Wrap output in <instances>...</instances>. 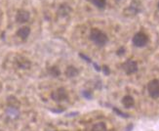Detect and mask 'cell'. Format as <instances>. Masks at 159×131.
<instances>
[{
    "mask_svg": "<svg viewBox=\"0 0 159 131\" xmlns=\"http://www.w3.org/2000/svg\"><path fill=\"white\" fill-rule=\"evenodd\" d=\"M90 39L98 46H103L107 42V35L99 29H93L90 31Z\"/></svg>",
    "mask_w": 159,
    "mask_h": 131,
    "instance_id": "cell-1",
    "label": "cell"
},
{
    "mask_svg": "<svg viewBox=\"0 0 159 131\" xmlns=\"http://www.w3.org/2000/svg\"><path fill=\"white\" fill-rule=\"evenodd\" d=\"M132 41L136 47H144L148 42V36L144 32L140 31L135 34Z\"/></svg>",
    "mask_w": 159,
    "mask_h": 131,
    "instance_id": "cell-2",
    "label": "cell"
},
{
    "mask_svg": "<svg viewBox=\"0 0 159 131\" xmlns=\"http://www.w3.org/2000/svg\"><path fill=\"white\" fill-rule=\"evenodd\" d=\"M148 91L151 98L157 99L159 98V80L152 79L148 84Z\"/></svg>",
    "mask_w": 159,
    "mask_h": 131,
    "instance_id": "cell-3",
    "label": "cell"
},
{
    "mask_svg": "<svg viewBox=\"0 0 159 131\" xmlns=\"http://www.w3.org/2000/svg\"><path fill=\"white\" fill-rule=\"evenodd\" d=\"M141 11H142V4L139 1H137V0H134L128 6V8L124 11V13L128 16H136Z\"/></svg>",
    "mask_w": 159,
    "mask_h": 131,
    "instance_id": "cell-4",
    "label": "cell"
},
{
    "mask_svg": "<svg viewBox=\"0 0 159 131\" xmlns=\"http://www.w3.org/2000/svg\"><path fill=\"white\" fill-rule=\"evenodd\" d=\"M122 68L127 74H133L138 72V63L134 60H127L122 64Z\"/></svg>",
    "mask_w": 159,
    "mask_h": 131,
    "instance_id": "cell-5",
    "label": "cell"
},
{
    "mask_svg": "<svg viewBox=\"0 0 159 131\" xmlns=\"http://www.w3.org/2000/svg\"><path fill=\"white\" fill-rule=\"evenodd\" d=\"M51 97L53 98V100L55 101H65L67 99V92L65 88L61 87L59 89H57L56 91H54L51 95Z\"/></svg>",
    "mask_w": 159,
    "mask_h": 131,
    "instance_id": "cell-6",
    "label": "cell"
},
{
    "mask_svg": "<svg viewBox=\"0 0 159 131\" xmlns=\"http://www.w3.org/2000/svg\"><path fill=\"white\" fill-rule=\"evenodd\" d=\"M30 14L29 11L24 10V9H20L17 12V15H16V21L20 24H24L26 23L27 21L30 20Z\"/></svg>",
    "mask_w": 159,
    "mask_h": 131,
    "instance_id": "cell-7",
    "label": "cell"
},
{
    "mask_svg": "<svg viewBox=\"0 0 159 131\" xmlns=\"http://www.w3.org/2000/svg\"><path fill=\"white\" fill-rule=\"evenodd\" d=\"M30 34V29L29 26H23V27H20V29H19V30L17 31V35L24 40H25L29 37Z\"/></svg>",
    "mask_w": 159,
    "mask_h": 131,
    "instance_id": "cell-8",
    "label": "cell"
},
{
    "mask_svg": "<svg viewBox=\"0 0 159 131\" xmlns=\"http://www.w3.org/2000/svg\"><path fill=\"white\" fill-rule=\"evenodd\" d=\"M122 105L125 108L130 109V108H132L135 105V100H134V98L132 97V96L126 95V96H124V97L122 98Z\"/></svg>",
    "mask_w": 159,
    "mask_h": 131,
    "instance_id": "cell-9",
    "label": "cell"
},
{
    "mask_svg": "<svg viewBox=\"0 0 159 131\" xmlns=\"http://www.w3.org/2000/svg\"><path fill=\"white\" fill-rule=\"evenodd\" d=\"M6 115L9 116L10 119H17L20 113H19V110L15 107H9L8 109L6 110Z\"/></svg>",
    "mask_w": 159,
    "mask_h": 131,
    "instance_id": "cell-10",
    "label": "cell"
},
{
    "mask_svg": "<svg viewBox=\"0 0 159 131\" xmlns=\"http://www.w3.org/2000/svg\"><path fill=\"white\" fill-rule=\"evenodd\" d=\"M78 73H79V72H78V70L75 67L70 66V67L66 68V77H77Z\"/></svg>",
    "mask_w": 159,
    "mask_h": 131,
    "instance_id": "cell-11",
    "label": "cell"
},
{
    "mask_svg": "<svg viewBox=\"0 0 159 131\" xmlns=\"http://www.w3.org/2000/svg\"><path fill=\"white\" fill-rule=\"evenodd\" d=\"M92 131H107L105 122H97L93 125Z\"/></svg>",
    "mask_w": 159,
    "mask_h": 131,
    "instance_id": "cell-12",
    "label": "cell"
},
{
    "mask_svg": "<svg viewBox=\"0 0 159 131\" xmlns=\"http://www.w3.org/2000/svg\"><path fill=\"white\" fill-rule=\"evenodd\" d=\"M70 11V6H68V5H61L60 7V9H59V15L65 17V16L68 15Z\"/></svg>",
    "mask_w": 159,
    "mask_h": 131,
    "instance_id": "cell-13",
    "label": "cell"
},
{
    "mask_svg": "<svg viewBox=\"0 0 159 131\" xmlns=\"http://www.w3.org/2000/svg\"><path fill=\"white\" fill-rule=\"evenodd\" d=\"M91 1L99 9H103L107 5V0H91Z\"/></svg>",
    "mask_w": 159,
    "mask_h": 131,
    "instance_id": "cell-14",
    "label": "cell"
},
{
    "mask_svg": "<svg viewBox=\"0 0 159 131\" xmlns=\"http://www.w3.org/2000/svg\"><path fill=\"white\" fill-rule=\"evenodd\" d=\"M49 73L52 75L53 77H58L60 75V73H61V72L59 71V68H57L56 67H52V68H49Z\"/></svg>",
    "mask_w": 159,
    "mask_h": 131,
    "instance_id": "cell-15",
    "label": "cell"
},
{
    "mask_svg": "<svg viewBox=\"0 0 159 131\" xmlns=\"http://www.w3.org/2000/svg\"><path fill=\"white\" fill-rule=\"evenodd\" d=\"M82 95H83V97H85L86 99H91L92 98V94H91V92H89V91H83Z\"/></svg>",
    "mask_w": 159,
    "mask_h": 131,
    "instance_id": "cell-16",
    "label": "cell"
},
{
    "mask_svg": "<svg viewBox=\"0 0 159 131\" xmlns=\"http://www.w3.org/2000/svg\"><path fill=\"white\" fill-rule=\"evenodd\" d=\"M125 51H126V50H125V48H124V47H120L119 49L117 50L116 53H117V55H118V56H122V55H123L124 53H125Z\"/></svg>",
    "mask_w": 159,
    "mask_h": 131,
    "instance_id": "cell-17",
    "label": "cell"
},
{
    "mask_svg": "<svg viewBox=\"0 0 159 131\" xmlns=\"http://www.w3.org/2000/svg\"><path fill=\"white\" fill-rule=\"evenodd\" d=\"M102 72H103V73L105 74H107V75H108L109 73H110V71H109V68H108V67H107V66H103L102 67Z\"/></svg>",
    "mask_w": 159,
    "mask_h": 131,
    "instance_id": "cell-18",
    "label": "cell"
},
{
    "mask_svg": "<svg viewBox=\"0 0 159 131\" xmlns=\"http://www.w3.org/2000/svg\"><path fill=\"white\" fill-rule=\"evenodd\" d=\"M79 56H80L82 59H85V60L88 62V63H92V60L90 59V58H88V57L86 56V55H84V54H81V53H80V54H79Z\"/></svg>",
    "mask_w": 159,
    "mask_h": 131,
    "instance_id": "cell-19",
    "label": "cell"
},
{
    "mask_svg": "<svg viewBox=\"0 0 159 131\" xmlns=\"http://www.w3.org/2000/svg\"><path fill=\"white\" fill-rule=\"evenodd\" d=\"M157 8H158V10H159V2H158V4H157Z\"/></svg>",
    "mask_w": 159,
    "mask_h": 131,
    "instance_id": "cell-20",
    "label": "cell"
},
{
    "mask_svg": "<svg viewBox=\"0 0 159 131\" xmlns=\"http://www.w3.org/2000/svg\"><path fill=\"white\" fill-rule=\"evenodd\" d=\"M117 1H120V0H117Z\"/></svg>",
    "mask_w": 159,
    "mask_h": 131,
    "instance_id": "cell-21",
    "label": "cell"
}]
</instances>
